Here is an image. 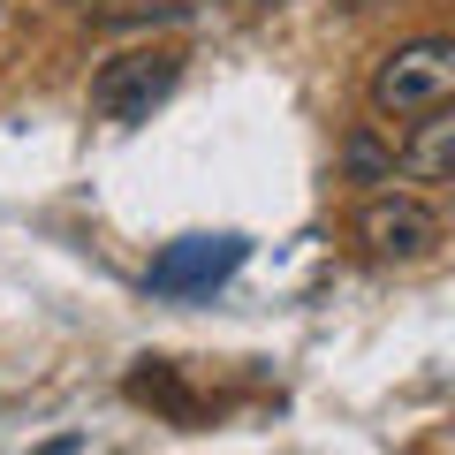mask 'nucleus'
<instances>
[{"label": "nucleus", "instance_id": "6", "mask_svg": "<svg viewBox=\"0 0 455 455\" xmlns=\"http://www.w3.org/2000/svg\"><path fill=\"white\" fill-rule=\"evenodd\" d=\"M84 16L99 31H145V23H175L182 0H84Z\"/></svg>", "mask_w": 455, "mask_h": 455}, {"label": "nucleus", "instance_id": "5", "mask_svg": "<svg viewBox=\"0 0 455 455\" xmlns=\"http://www.w3.org/2000/svg\"><path fill=\"white\" fill-rule=\"evenodd\" d=\"M433 114H440V122H425V130L403 145V167L418 182H455V99L433 107Z\"/></svg>", "mask_w": 455, "mask_h": 455}, {"label": "nucleus", "instance_id": "2", "mask_svg": "<svg viewBox=\"0 0 455 455\" xmlns=\"http://www.w3.org/2000/svg\"><path fill=\"white\" fill-rule=\"evenodd\" d=\"M175 76H182V53L175 46L114 53V61H99V76H92V114H107V122H145V114L175 92Z\"/></svg>", "mask_w": 455, "mask_h": 455}, {"label": "nucleus", "instance_id": "3", "mask_svg": "<svg viewBox=\"0 0 455 455\" xmlns=\"http://www.w3.org/2000/svg\"><path fill=\"white\" fill-rule=\"evenodd\" d=\"M357 243L372 251L379 266H418V259H433V251H440V212L418 205V197L379 190V197H364V205H357Z\"/></svg>", "mask_w": 455, "mask_h": 455}, {"label": "nucleus", "instance_id": "4", "mask_svg": "<svg viewBox=\"0 0 455 455\" xmlns=\"http://www.w3.org/2000/svg\"><path fill=\"white\" fill-rule=\"evenodd\" d=\"M251 259L243 235H182L152 259V296H197V289H220L235 266Z\"/></svg>", "mask_w": 455, "mask_h": 455}, {"label": "nucleus", "instance_id": "1", "mask_svg": "<svg viewBox=\"0 0 455 455\" xmlns=\"http://www.w3.org/2000/svg\"><path fill=\"white\" fill-rule=\"evenodd\" d=\"M455 99V38H410L372 68V107L379 114H433Z\"/></svg>", "mask_w": 455, "mask_h": 455}, {"label": "nucleus", "instance_id": "7", "mask_svg": "<svg viewBox=\"0 0 455 455\" xmlns=\"http://www.w3.org/2000/svg\"><path fill=\"white\" fill-rule=\"evenodd\" d=\"M130 395H137V403H160V410H175V418H190V395H182L167 372H130Z\"/></svg>", "mask_w": 455, "mask_h": 455}]
</instances>
